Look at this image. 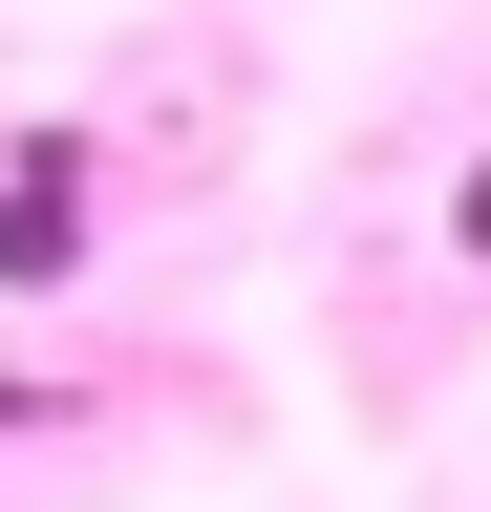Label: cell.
I'll return each instance as SVG.
<instances>
[{"label": "cell", "instance_id": "1", "mask_svg": "<svg viewBox=\"0 0 491 512\" xmlns=\"http://www.w3.org/2000/svg\"><path fill=\"white\" fill-rule=\"evenodd\" d=\"M86 278V128H22L0 150V299H65Z\"/></svg>", "mask_w": 491, "mask_h": 512}]
</instances>
